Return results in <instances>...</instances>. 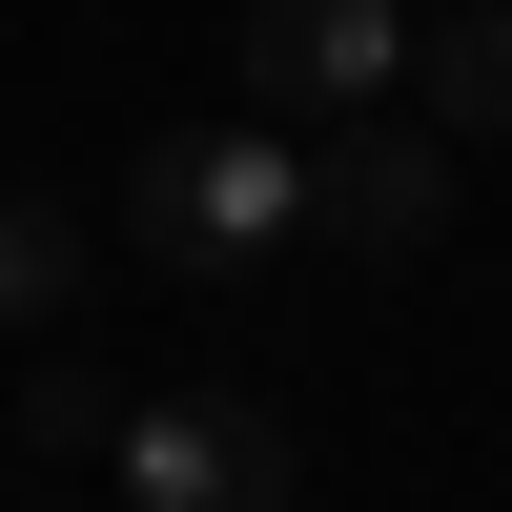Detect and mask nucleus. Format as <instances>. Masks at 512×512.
<instances>
[{
  "mask_svg": "<svg viewBox=\"0 0 512 512\" xmlns=\"http://www.w3.org/2000/svg\"><path fill=\"white\" fill-rule=\"evenodd\" d=\"M226 62H246V103H267V123H349V103H390V82H410V0H246Z\"/></svg>",
  "mask_w": 512,
  "mask_h": 512,
  "instance_id": "nucleus-3",
  "label": "nucleus"
},
{
  "mask_svg": "<svg viewBox=\"0 0 512 512\" xmlns=\"http://www.w3.org/2000/svg\"><path fill=\"white\" fill-rule=\"evenodd\" d=\"M21 431H41V451H103V431H123V369H82V349H62V369L21 390Z\"/></svg>",
  "mask_w": 512,
  "mask_h": 512,
  "instance_id": "nucleus-7",
  "label": "nucleus"
},
{
  "mask_svg": "<svg viewBox=\"0 0 512 512\" xmlns=\"http://www.w3.org/2000/svg\"><path fill=\"white\" fill-rule=\"evenodd\" d=\"M62 287H82V205L0 185V328H62Z\"/></svg>",
  "mask_w": 512,
  "mask_h": 512,
  "instance_id": "nucleus-6",
  "label": "nucleus"
},
{
  "mask_svg": "<svg viewBox=\"0 0 512 512\" xmlns=\"http://www.w3.org/2000/svg\"><path fill=\"white\" fill-rule=\"evenodd\" d=\"M410 103H431L451 144H512V0H431V21H410Z\"/></svg>",
  "mask_w": 512,
  "mask_h": 512,
  "instance_id": "nucleus-5",
  "label": "nucleus"
},
{
  "mask_svg": "<svg viewBox=\"0 0 512 512\" xmlns=\"http://www.w3.org/2000/svg\"><path fill=\"white\" fill-rule=\"evenodd\" d=\"M103 472H123V512H287L308 451H287V410H246V390H123Z\"/></svg>",
  "mask_w": 512,
  "mask_h": 512,
  "instance_id": "nucleus-2",
  "label": "nucleus"
},
{
  "mask_svg": "<svg viewBox=\"0 0 512 512\" xmlns=\"http://www.w3.org/2000/svg\"><path fill=\"white\" fill-rule=\"evenodd\" d=\"M308 226V123H164L144 164H123V246H164V267H267V246Z\"/></svg>",
  "mask_w": 512,
  "mask_h": 512,
  "instance_id": "nucleus-1",
  "label": "nucleus"
},
{
  "mask_svg": "<svg viewBox=\"0 0 512 512\" xmlns=\"http://www.w3.org/2000/svg\"><path fill=\"white\" fill-rule=\"evenodd\" d=\"M308 226H328V246H369V267H410V246L451 226V123H390V103L308 123Z\"/></svg>",
  "mask_w": 512,
  "mask_h": 512,
  "instance_id": "nucleus-4",
  "label": "nucleus"
}]
</instances>
